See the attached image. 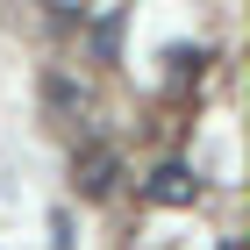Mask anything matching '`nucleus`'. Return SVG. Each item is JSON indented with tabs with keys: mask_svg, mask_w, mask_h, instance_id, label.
<instances>
[{
	"mask_svg": "<svg viewBox=\"0 0 250 250\" xmlns=\"http://www.w3.org/2000/svg\"><path fill=\"white\" fill-rule=\"evenodd\" d=\"M150 200H165V208H186V200H193V179H186V165H165V172L150 179Z\"/></svg>",
	"mask_w": 250,
	"mask_h": 250,
	"instance_id": "1",
	"label": "nucleus"
}]
</instances>
